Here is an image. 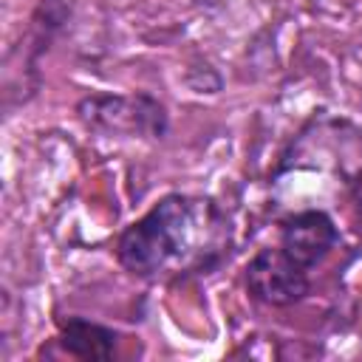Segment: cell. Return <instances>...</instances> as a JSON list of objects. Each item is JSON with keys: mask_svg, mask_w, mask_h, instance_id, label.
Here are the masks:
<instances>
[{"mask_svg": "<svg viewBox=\"0 0 362 362\" xmlns=\"http://www.w3.org/2000/svg\"><path fill=\"white\" fill-rule=\"evenodd\" d=\"M277 246L294 263L314 272L342 246V235H339L337 221L325 209L308 206V209L291 212L280 221V243Z\"/></svg>", "mask_w": 362, "mask_h": 362, "instance_id": "5b68a950", "label": "cell"}, {"mask_svg": "<svg viewBox=\"0 0 362 362\" xmlns=\"http://www.w3.org/2000/svg\"><path fill=\"white\" fill-rule=\"evenodd\" d=\"M232 240V223L215 198L167 192L119 232L113 252L139 280H187L218 272Z\"/></svg>", "mask_w": 362, "mask_h": 362, "instance_id": "6da1fadb", "label": "cell"}, {"mask_svg": "<svg viewBox=\"0 0 362 362\" xmlns=\"http://www.w3.org/2000/svg\"><path fill=\"white\" fill-rule=\"evenodd\" d=\"M243 283L252 300L269 308H288L311 294V272L294 263L280 246L257 249L243 269Z\"/></svg>", "mask_w": 362, "mask_h": 362, "instance_id": "277c9868", "label": "cell"}, {"mask_svg": "<svg viewBox=\"0 0 362 362\" xmlns=\"http://www.w3.org/2000/svg\"><path fill=\"white\" fill-rule=\"evenodd\" d=\"M119 339L122 334L110 325H102L96 320L88 317H59L57 320V345L62 354L74 356V359H113L119 351Z\"/></svg>", "mask_w": 362, "mask_h": 362, "instance_id": "8992f818", "label": "cell"}, {"mask_svg": "<svg viewBox=\"0 0 362 362\" xmlns=\"http://www.w3.org/2000/svg\"><path fill=\"white\" fill-rule=\"evenodd\" d=\"M288 170H328L354 189L362 181V130L351 119L314 113L280 156L274 175Z\"/></svg>", "mask_w": 362, "mask_h": 362, "instance_id": "7a4b0ae2", "label": "cell"}, {"mask_svg": "<svg viewBox=\"0 0 362 362\" xmlns=\"http://www.w3.org/2000/svg\"><path fill=\"white\" fill-rule=\"evenodd\" d=\"M76 119L105 136H122V139H144V141H161L170 130V113L167 105L147 93V90H130V93H110L96 90L85 93L76 102Z\"/></svg>", "mask_w": 362, "mask_h": 362, "instance_id": "3957f363", "label": "cell"}, {"mask_svg": "<svg viewBox=\"0 0 362 362\" xmlns=\"http://www.w3.org/2000/svg\"><path fill=\"white\" fill-rule=\"evenodd\" d=\"M351 195H354V201H356V209H359V215H362V181L351 189Z\"/></svg>", "mask_w": 362, "mask_h": 362, "instance_id": "52a82bcc", "label": "cell"}]
</instances>
